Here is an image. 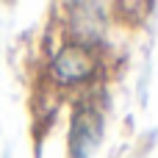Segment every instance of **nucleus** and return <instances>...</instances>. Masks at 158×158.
<instances>
[{
    "mask_svg": "<svg viewBox=\"0 0 158 158\" xmlns=\"http://www.w3.org/2000/svg\"><path fill=\"white\" fill-rule=\"evenodd\" d=\"M100 119L94 111L83 108L78 117H75V128H72V153H78V158H83L86 150H92V144L97 142V133H100Z\"/></svg>",
    "mask_w": 158,
    "mask_h": 158,
    "instance_id": "obj_2",
    "label": "nucleus"
},
{
    "mask_svg": "<svg viewBox=\"0 0 158 158\" xmlns=\"http://www.w3.org/2000/svg\"><path fill=\"white\" fill-rule=\"evenodd\" d=\"M94 56L86 50V44H67L53 64V72L64 81V83H75V81H86L94 75Z\"/></svg>",
    "mask_w": 158,
    "mask_h": 158,
    "instance_id": "obj_1",
    "label": "nucleus"
}]
</instances>
